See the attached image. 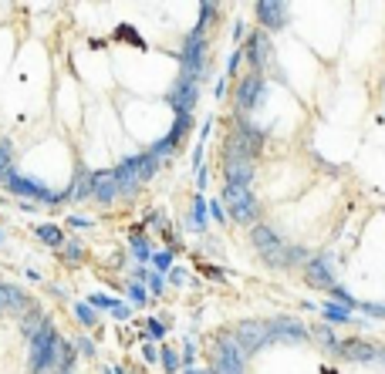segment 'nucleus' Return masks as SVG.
I'll list each match as a JSON object with an SVG mask.
<instances>
[{
    "label": "nucleus",
    "instance_id": "20e7f679",
    "mask_svg": "<svg viewBox=\"0 0 385 374\" xmlns=\"http://www.w3.org/2000/svg\"><path fill=\"white\" fill-rule=\"evenodd\" d=\"M180 61H182V78H206V37L203 30H189L186 41L180 48Z\"/></svg>",
    "mask_w": 385,
    "mask_h": 374
},
{
    "label": "nucleus",
    "instance_id": "4468645a",
    "mask_svg": "<svg viewBox=\"0 0 385 374\" xmlns=\"http://www.w3.org/2000/svg\"><path fill=\"white\" fill-rule=\"evenodd\" d=\"M305 280H308L311 287H318V290H332L334 287V270H332V256H311L308 263H305Z\"/></svg>",
    "mask_w": 385,
    "mask_h": 374
},
{
    "label": "nucleus",
    "instance_id": "1a4fd4ad",
    "mask_svg": "<svg viewBox=\"0 0 385 374\" xmlns=\"http://www.w3.org/2000/svg\"><path fill=\"white\" fill-rule=\"evenodd\" d=\"M169 101V108L176 112V115H193V108H196V101H200V81L196 78H176V84H173V91L166 95Z\"/></svg>",
    "mask_w": 385,
    "mask_h": 374
},
{
    "label": "nucleus",
    "instance_id": "dca6fc26",
    "mask_svg": "<svg viewBox=\"0 0 385 374\" xmlns=\"http://www.w3.org/2000/svg\"><path fill=\"white\" fill-rule=\"evenodd\" d=\"M115 182H119V193L122 196H135L146 182H142V175H139V162H135V155H128L122 159L119 166H115Z\"/></svg>",
    "mask_w": 385,
    "mask_h": 374
},
{
    "label": "nucleus",
    "instance_id": "9b49d317",
    "mask_svg": "<svg viewBox=\"0 0 385 374\" xmlns=\"http://www.w3.org/2000/svg\"><path fill=\"white\" fill-rule=\"evenodd\" d=\"M267 334H271V344H305L311 337V330L301 321H294V317H274V321H267Z\"/></svg>",
    "mask_w": 385,
    "mask_h": 374
},
{
    "label": "nucleus",
    "instance_id": "7c9ffc66",
    "mask_svg": "<svg viewBox=\"0 0 385 374\" xmlns=\"http://www.w3.org/2000/svg\"><path fill=\"white\" fill-rule=\"evenodd\" d=\"M14 172V152H10V142H0V179Z\"/></svg>",
    "mask_w": 385,
    "mask_h": 374
},
{
    "label": "nucleus",
    "instance_id": "4c0bfd02",
    "mask_svg": "<svg viewBox=\"0 0 385 374\" xmlns=\"http://www.w3.org/2000/svg\"><path fill=\"white\" fill-rule=\"evenodd\" d=\"M128 300H132L135 307H142V303L149 300V294H146V287H142V283H128Z\"/></svg>",
    "mask_w": 385,
    "mask_h": 374
},
{
    "label": "nucleus",
    "instance_id": "473e14b6",
    "mask_svg": "<svg viewBox=\"0 0 385 374\" xmlns=\"http://www.w3.org/2000/svg\"><path fill=\"white\" fill-rule=\"evenodd\" d=\"M216 14H220L216 3H200V24H196V30H203L209 21H216Z\"/></svg>",
    "mask_w": 385,
    "mask_h": 374
},
{
    "label": "nucleus",
    "instance_id": "a211bd4d",
    "mask_svg": "<svg viewBox=\"0 0 385 374\" xmlns=\"http://www.w3.org/2000/svg\"><path fill=\"white\" fill-rule=\"evenodd\" d=\"M243 361H247V354L240 350V344L233 337H220L216 341V364H223L230 371H243Z\"/></svg>",
    "mask_w": 385,
    "mask_h": 374
},
{
    "label": "nucleus",
    "instance_id": "58836bf2",
    "mask_svg": "<svg viewBox=\"0 0 385 374\" xmlns=\"http://www.w3.org/2000/svg\"><path fill=\"white\" fill-rule=\"evenodd\" d=\"M146 287H149V294H155V297H159V294L166 290V276L153 270V274H149V280H146Z\"/></svg>",
    "mask_w": 385,
    "mask_h": 374
},
{
    "label": "nucleus",
    "instance_id": "423d86ee",
    "mask_svg": "<svg viewBox=\"0 0 385 374\" xmlns=\"http://www.w3.org/2000/svg\"><path fill=\"white\" fill-rule=\"evenodd\" d=\"M3 186H7L14 196H24V199H31V202H65L68 199V193H51L48 186H41V182H34V179L17 175V172L7 175Z\"/></svg>",
    "mask_w": 385,
    "mask_h": 374
},
{
    "label": "nucleus",
    "instance_id": "393cba45",
    "mask_svg": "<svg viewBox=\"0 0 385 374\" xmlns=\"http://www.w3.org/2000/svg\"><path fill=\"white\" fill-rule=\"evenodd\" d=\"M75 321L81 327H99V310H95L88 300H78L75 303Z\"/></svg>",
    "mask_w": 385,
    "mask_h": 374
},
{
    "label": "nucleus",
    "instance_id": "09e8293b",
    "mask_svg": "<svg viewBox=\"0 0 385 374\" xmlns=\"http://www.w3.org/2000/svg\"><path fill=\"white\" fill-rule=\"evenodd\" d=\"M169 283H186V270H180V267H173V270H169Z\"/></svg>",
    "mask_w": 385,
    "mask_h": 374
},
{
    "label": "nucleus",
    "instance_id": "c9c22d12",
    "mask_svg": "<svg viewBox=\"0 0 385 374\" xmlns=\"http://www.w3.org/2000/svg\"><path fill=\"white\" fill-rule=\"evenodd\" d=\"M166 321H155V317H149V321H146V334H149V337H153V341H162V337H166Z\"/></svg>",
    "mask_w": 385,
    "mask_h": 374
},
{
    "label": "nucleus",
    "instance_id": "8fccbe9b",
    "mask_svg": "<svg viewBox=\"0 0 385 374\" xmlns=\"http://www.w3.org/2000/svg\"><path fill=\"white\" fill-rule=\"evenodd\" d=\"M142 357H146V364H155V357H159L155 344H146V348H142Z\"/></svg>",
    "mask_w": 385,
    "mask_h": 374
},
{
    "label": "nucleus",
    "instance_id": "c85d7f7f",
    "mask_svg": "<svg viewBox=\"0 0 385 374\" xmlns=\"http://www.w3.org/2000/svg\"><path fill=\"white\" fill-rule=\"evenodd\" d=\"M311 334L318 337V344H321L325 350H332V354H338V350H341V344H338V337H334V334L328 330V327H314Z\"/></svg>",
    "mask_w": 385,
    "mask_h": 374
},
{
    "label": "nucleus",
    "instance_id": "6ab92c4d",
    "mask_svg": "<svg viewBox=\"0 0 385 374\" xmlns=\"http://www.w3.org/2000/svg\"><path fill=\"white\" fill-rule=\"evenodd\" d=\"M338 354H341L345 361H359V364H365V361H375V357H382V350L375 348V344H368V341H345Z\"/></svg>",
    "mask_w": 385,
    "mask_h": 374
},
{
    "label": "nucleus",
    "instance_id": "e433bc0d",
    "mask_svg": "<svg viewBox=\"0 0 385 374\" xmlns=\"http://www.w3.org/2000/svg\"><path fill=\"white\" fill-rule=\"evenodd\" d=\"M328 294H332V297H334V303H345L348 310H352V307H359V303H355V297H352V294H348L345 287H332Z\"/></svg>",
    "mask_w": 385,
    "mask_h": 374
},
{
    "label": "nucleus",
    "instance_id": "cd10ccee",
    "mask_svg": "<svg viewBox=\"0 0 385 374\" xmlns=\"http://www.w3.org/2000/svg\"><path fill=\"white\" fill-rule=\"evenodd\" d=\"M206 213H209L206 196H196V199H193V226H196L200 233H206Z\"/></svg>",
    "mask_w": 385,
    "mask_h": 374
},
{
    "label": "nucleus",
    "instance_id": "de8ad7c7",
    "mask_svg": "<svg viewBox=\"0 0 385 374\" xmlns=\"http://www.w3.org/2000/svg\"><path fill=\"white\" fill-rule=\"evenodd\" d=\"M193 354H196V348H193V341H186V348H182V364H186V368L193 364Z\"/></svg>",
    "mask_w": 385,
    "mask_h": 374
},
{
    "label": "nucleus",
    "instance_id": "f3484780",
    "mask_svg": "<svg viewBox=\"0 0 385 374\" xmlns=\"http://www.w3.org/2000/svg\"><path fill=\"white\" fill-rule=\"evenodd\" d=\"M119 182H115V169H99L95 172V189H92V199H99L102 206H112L119 199Z\"/></svg>",
    "mask_w": 385,
    "mask_h": 374
},
{
    "label": "nucleus",
    "instance_id": "a878e982",
    "mask_svg": "<svg viewBox=\"0 0 385 374\" xmlns=\"http://www.w3.org/2000/svg\"><path fill=\"white\" fill-rule=\"evenodd\" d=\"M61 256H65L68 267H78V263H85V247H81L78 240H68V243L61 247Z\"/></svg>",
    "mask_w": 385,
    "mask_h": 374
},
{
    "label": "nucleus",
    "instance_id": "49530a36",
    "mask_svg": "<svg viewBox=\"0 0 385 374\" xmlns=\"http://www.w3.org/2000/svg\"><path fill=\"white\" fill-rule=\"evenodd\" d=\"M206 179H209V172H206V166H203V169H196V189H200V196L206 193Z\"/></svg>",
    "mask_w": 385,
    "mask_h": 374
},
{
    "label": "nucleus",
    "instance_id": "f704fd0d",
    "mask_svg": "<svg viewBox=\"0 0 385 374\" xmlns=\"http://www.w3.org/2000/svg\"><path fill=\"white\" fill-rule=\"evenodd\" d=\"M88 303H92L95 310H115V303H119V300L108 297V294H92V297H88Z\"/></svg>",
    "mask_w": 385,
    "mask_h": 374
},
{
    "label": "nucleus",
    "instance_id": "bb28decb",
    "mask_svg": "<svg viewBox=\"0 0 385 374\" xmlns=\"http://www.w3.org/2000/svg\"><path fill=\"white\" fill-rule=\"evenodd\" d=\"M159 361H162V371H166V374L180 371V354L169 348V344H162V348H159Z\"/></svg>",
    "mask_w": 385,
    "mask_h": 374
},
{
    "label": "nucleus",
    "instance_id": "a18cd8bd",
    "mask_svg": "<svg viewBox=\"0 0 385 374\" xmlns=\"http://www.w3.org/2000/svg\"><path fill=\"white\" fill-rule=\"evenodd\" d=\"M209 213H213L220 223H227V220H230V216H227V209H223V202H209Z\"/></svg>",
    "mask_w": 385,
    "mask_h": 374
},
{
    "label": "nucleus",
    "instance_id": "b1692460",
    "mask_svg": "<svg viewBox=\"0 0 385 374\" xmlns=\"http://www.w3.org/2000/svg\"><path fill=\"white\" fill-rule=\"evenodd\" d=\"M34 233H37V240H41V243H48V247H65V243H68V240H65V233H61V226H54V223L37 226Z\"/></svg>",
    "mask_w": 385,
    "mask_h": 374
},
{
    "label": "nucleus",
    "instance_id": "c756f323",
    "mask_svg": "<svg viewBox=\"0 0 385 374\" xmlns=\"http://www.w3.org/2000/svg\"><path fill=\"white\" fill-rule=\"evenodd\" d=\"M189 128H193V115H176V122H173V128H169V139L180 145L182 135H189Z\"/></svg>",
    "mask_w": 385,
    "mask_h": 374
},
{
    "label": "nucleus",
    "instance_id": "4d7b16f0",
    "mask_svg": "<svg viewBox=\"0 0 385 374\" xmlns=\"http://www.w3.org/2000/svg\"><path fill=\"white\" fill-rule=\"evenodd\" d=\"M382 357H385V350H382Z\"/></svg>",
    "mask_w": 385,
    "mask_h": 374
},
{
    "label": "nucleus",
    "instance_id": "aec40b11",
    "mask_svg": "<svg viewBox=\"0 0 385 374\" xmlns=\"http://www.w3.org/2000/svg\"><path fill=\"white\" fill-rule=\"evenodd\" d=\"M92 189H95V172H92V169H85V166H78L71 186L65 189V193H68V199H88V196H92Z\"/></svg>",
    "mask_w": 385,
    "mask_h": 374
},
{
    "label": "nucleus",
    "instance_id": "ddd939ff",
    "mask_svg": "<svg viewBox=\"0 0 385 374\" xmlns=\"http://www.w3.org/2000/svg\"><path fill=\"white\" fill-rule=\"evenodd\" d=\"M34 303H37V300L27 297L24 287H17V283H3V280H0V314H21V317H24Z\"/></svg>",
    "mask_w": 385,
    "mask_h": 374
},
{
    "label": "nucleus",
    "instance_id": "3c124183",
    "mask_svg": "<svg viewBox=\"0 0 385 374\" xmlns=\"http://www.w3.org/2000/svg\"><path fill=\"white\" fill-rule=\"evenodd\" d=\"M243 37H250V34H247V27L237 21V27H233V41H243Z\"/></svg>",
    "mask_w": 385,
    "mask_h": 374
},
{
    "label": "nucleus",
    "instance_id": "f257e3e1",
    "mask_svg": "<svg viewBox=\"0 0 385 374\" xmlns=\"http://www.w3.org/2000/svg\"><path fill=\"white\" fill-rule=\"evenodd\" d=\"M250 243H254V249L260 253V260H264L271 270H291V267H298V263H308V253H305V249L284 243L281 236L264 223L254 226Z\"/></svg>",
    "mask_w": 385,
    "mask_h": 374
},
{
    "label": "nucleus",
    "instance_id": "c03bdc74",
    "mask_svg": "<svg viewBox=\"0 0 385 374\" xmlns=\"http://www.w3.org/2000/svg\"><path fill=\"white\" fill-rule=\"evenodd\" d=\"M361 310L372 317H385V303H361Z\"/></svg>",
    "mask_w": 385,
    "mask_h": 374
},
{
    "label": "nucleus",
    "instance_id": "5701e85b",
    "mask_svg": "<svg viewBox=\"0 0 385 374\" xmlns=\"http://www.w3.org/2000/svg\"><path fill=\"white\" fill-rule=\"evenodd\" d=\"M318 314H321L325 321H332V324H348V321H352V310H348L345 303H332V300H328V303H321V307H318Z\"/></svg>",
    "mask_w": 385,
    "mask_h": 374
},
{
    "label": "nucleus",
    "instance_id": "ea45409f",
    "mask_svg": "<svg viewBox=\"0 0 385 374\" xmlns=\"http://www.w3.org/2000/svg\"><path fill=\"white\" fill-rule=\"evenodd\" d=\"M75 348L81 357H95V344H92V337H75Z\"/></svg>",
    "mask_w": 385,
    "mask_h": 374
},
{
    "label": "nucleus",
    "instance_id": "6e6552de",
    "mask_svg": "<svg viewBox=\"0 0 385 374\" xmlns=\"http://www.w3.org/2000/svg\"><path fill=\"white\" fill-rule=\"evenodd\" d=\"M223 179H227V186H247L250 189V182H254V159L247 152L227 145V152H223Z\"/></svg>",
    "mask_w": 385,
    "mask_h": 374
},
{
    "label": "nucleus",
    "instance_id": "5fc2aeb1",
    "mask_svg": "<svg viewBox=\"0 0 385 374\" xmlns=\"http://www.w3.org/2000/svg\"><path fill=\"white\" fill-rule=\"evenodd\" d=\"M102 374H126L119 364H108V368H102Z\"/></svg>",
    "mask_w": 385,
    "mask_h": 374
},
{
    "label": "nucleus",
    "instance_id": "a19ab883",
    "mask_svg": "<svg viewBox=\"0 0 385 374\" xmlns=\"http://www.w3.org/2000/svg\"><path fill=\"white\" fill-rule=\"evenodd\" d=\"M112 317H115V321H128V317H132V307H128L126 300H119L115 310H112Z\"/></svg>",
    "mask_w": 385,
    "mask_h": 374
},
{
    "label": "nucleus",
    "instance_id": "6e6d98bb",
    "mask_svg": "<svg viewBox=\"0 0 385 374\" xmlns=\"http://www.w3.org/2000/svg\"><path fill=\"white\" fill-rule=\"evenodd\" d=\"M0 243H3V233H0Z\"/></svg>",
    "mask_w": 385,
    "mask_h": 374
},
{
    "label": "nucleus",
    "instance_id": "f8f14e48",
    "mask_svg": "<svg viewBox=\"0 0 385 374\" xmlns=\"http://www.w3.org/2000/svg\"><path fill=\"white\" fill-rule=\"evenodd\" d=\"M264 91H267V78L250 71V75L240 78V84H237V108L247 115V112H254L260 98H264Z\"/></svg>",
    "mask_w": 385,
    "mask_h": 374
},
{
    "label": "nucleus",
    "instance_id": "9d476101",
    "mask_svg": "<svg viewBox=\"0 0 385 374\" xmlns=\"http://www.w3.org/2000/svg\"><path fill=\"white\" fill-rule=\"evenodd\" d=\"M233 341L240 344V350H243L247 357L257 354L260 348H267V344H271L267 321H240V324H237V334H233Z\"/></svg>",
    "mask_w": 385,
    "mask_h": 374
},
{
    "label": "nucleus",
    "instance_id": "79ce46f5",
    "mask_svg": "<svg viewBox=\"0 0 385 374\" xmlns=\"http://www.w3.org/2000/svg\"><path fill=\"white\" fill-rule=\"evenodd\" d=\"M68 226H71V229H88V226H95V220H88V216H75V213H71V216H68Z\"/></svg>",
    "mask_w": 385,
    "mask_h": 374
},
{
    "label": "nucleus",
    "instance_id": "f03ea898",
    "mask_svg": "<svg viewBox=\"0 0 385 374\" xmlns=\"http://www.w3.org/2000/svg\"><path fill=\"white\" fill-rule=\"evenodd\" d=\"M61 344L65 337L58 334L54 321L41 327L34 337H31V357H27V374H54L58 371V361H61Z\"/></svg>",
    "mask_w": 385,
    "mask_h": 374
},
{
    "label": "nucleus",
    "instance_id": "37998d69",
    "mask_svg": "<svg viewBox=\"0 0 385 374\" xmlns=\"http://www.w3.org/2000/svg\"><path fill=\"white\" fill-rule=\"evenodd\" d=\"M240 61H243V51H233L230 57H227V75H237V68H240Z\"/></svg>",
    "mask_w": 385,
    "mask_h": 374
},
{
    "label": "nucleus",
    "instance_id": "412c9836",
    "mask_svg": "<svg viewBox=\"0 0 385 374\" xmlns=\"http://www.w3.org/2000/svg\"><path fill=\"white\" fill-rule=\"evenodd\" d=\"M128 243H132V256H135V263L142 267V263H153V247H149V236L142 233V229H132L128 233Z\"/></svg>",
    "mask_w": 385,
    "mask_h": 374
},
{
    "label": "nucleus",
    "instance_id": "72a5a7b5",
    "mask_svg": "<svg viewBox=\"0 0 385 374\" xmlns=\"http://www.w3.org/2000/svg\"><path fill=\"white\" fill-rule=\"evenodd\" d=\"M173 149H176V142H173L169 135H162V139H159L155 145H149V152H153L155 159H166V155H169V152H173Z\"/></svg>",
    "mask_w": 385,
    "mask_h": 374
},
{
    "label": "nucleus",
    "instance_id": "39448f33",
    "mask_svg": "<svg viewBox=\"0 0 385 374\" xmlns=\"http://www.w3.org/2000/svg\"><path fill=\"white\" fill-rule=\"evenodd\" d=\"M243 57L250 61V68H254L257 75H264V71H277L274 44H271L267 30H254V34L247 37V44H243Z\"/></svg>",
    "mask_w": 385,
    "mask_h": 374
},
{
    "label": "nucleus",
    "instance_id": "2eb2a0df",
    "mask_svg": "<svg viewBox=\"0 0 385 374\" xmlns=\"http://www.w3.org/2000/svg\"><path fill=\"white\" fill-rule=\"evenodd\" d=\"M257 21H260V30H281L287 27V3L281 0H260L254 7Z\"/></svg>",
    "mask_w": 385,
    "mask_h": 374
},
{
    "label": "nucleus",
    "instance_id": "0eeeda50",
    "mask_svg": "<svg viewBox=\"0 0 385 374\" xmlns=\"http://www.w3.org/2000/svg\"><path fill=\"white\" fill-rule=\"evenodd\" d=\"M264 142H267V132H264V128H257L254 122H247V118H237V122H233L230 139H227V145L247 152L250 159H257V155L264 152Z\"/></svg>",
    "mask_w": 385,
    "mask_h": 374
},
{
    "label": "nucleus",
    "instance_id": "864d4df0",
    "mask_svg": "<svg viewBox=\"0 0 385 374\" xmlns=\"http://www.w3.org/2000/svg\"><path fill=\"white\" fill-rule=\"evenodd\" d=\"M203 274H206V276H213V280H223V270H216V267H209V263L203 267Z\"/></svg>",
    "mask_w": 385,
    "mask_h": 374
},
{
    "label": "nucleus",
    "instance_id": "603ef678",
    "mask_svg": "<svg viewBox=\"0 0 385 374\" xmlns=\"http://www.w3.org/2000/svg\"><path fill=\"white\" fill-rule=\"evenodd\" d=\"M48 294H51L54 300H68V294H65L61 287H54V283H48Z\"/></svg>",
    "mask_w": 385,
    "mask_h": 374
},
{
    "label": "nucleus",
    "instance_id": "4be33fe9",
    "mask_svg": "<svg viewBox=\"0 0 385 374\" xmlns=\"http://www.w3.org/2000/svg\"><path fill=\"white\" fill-rule=\"evenodd\" d=\"M48 321H51V317H48L44 310H41V303H34V307L27 310L24 317H21V334H24L27 341H31V337H34V334H37L41 327L48 324Z\"/></svg>",
    "mask_w": 385,
    "mask_h": 374
},
{
    "label": "nucleus",
    "instance_id": "2f4dec72",
    "mask_svg": "<svg viewBox=\"0 0 385 374\" xmlns=\"http://www.w3.org/2000/svg\"><path fill=\"white\" fill-rule=\"evenodd\" d=\"M153 267H155V274L173 270V249H159V253L153 256Z\"/></svg>",
    "mask_w": 385,
    "mask_h": 374
},
{
    "label": "nucleus",
    "instance_id": "7ed1b4c3",
    "mask_svg": "<svg viewBox=\"0 0 385 374\" xmlns=\"http://www.w3.org/2000/svg\"><path fill=\"white\" fill-rule=\"evenodd\" d=\"M220 202L227 206V216H230L233 223L250 226L260 220V202H257V196L247 189V186H223Z\"/></svg>",
    "mask_w": 385,
    "mask_h": 374
}]
</instances>
